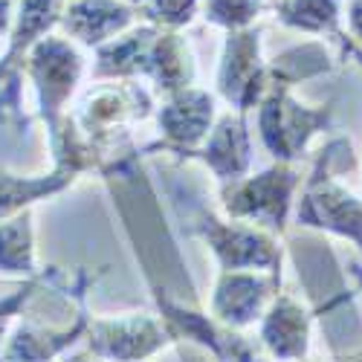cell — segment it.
<instances>
[{
    "label": "cell",
    "instance_id": "obj_9",
    "mask_svg": "<svg viewBox=\"0 0 362 362\" xmlns=\"http://www.w3.org/2000/svg\"><path fill=\"white\" fill-rule=\"evenodd\" d=\"M136 18L139 9L125 0H67L58 26L70 41H78L84 47H102L116 35L128 33Z\"/></svg>",
    "mask_w": 362,
    "mask_h": 362
},
{
    "label": "cell",
    "instance_id": "obj_14",
    "mask_svg": "<svg viewBox=\"0 0 362 362\" xmlns=\"http://www.w3.org/2000/svg\"><path fill=\"white\" fill-rule=\"evenodd\" d=\"M157 33H160V26L142 23V26H131L128 33L116 35L113 41L96 47L93 76L96 78H122V81L145 76L151 44H154Z\"/></svg>",
    "mask_w": 362,
    "mask_h": 362
},
{
    "label": "cell",
    "instance_id": "obj_25",
    "mask_svg": "<svg viewBox=\"0 0 362 362\" xmlns=\"http://www.w3.org/2000/svg\"><path fill=\"white\" fill-rule=\"evenodd\" d=\"M301 362H325V359H301ZM327 362H334V359H327Z\"/></svg>",
    "mask_w": 362,
    "mask_h": 362
},
{
    "label": "cell",
    "instance_id": "obj_3",
    "mask_svg": "<svg viewBox=\"0 0 362 362\" xmlns=\"http://www.w3.org/2000/svg\"><path fill=\"white\" fill-rule=\"evenodd\" d=\"M298 186L301 171L296 168V163H273L258 174H247L235 183L221 186V200L232 221H244L281 235L287 229Z\"/></svg>",
    "mask_w": 362,
    "mask_h": 362
},
{
    "label": "cell",
    "instance_id": "obj_2",
    "mask_svg": "<svg viewBox=\"0 0 362 362\" xmlns=\"http://www.w3.org/2000/svg\"><path fill=\"white\" fill-rule=\"evenodd\" d=\"M334 125V107H310L293 96V87L273 81L258 102V136L276 163H296L308 154L313 136Z\"/></svg>",
    "mask_w": 362,
    "mask_h": 362
},
{
    "label": "cell",
    "instance_id": "obj_6",
    "mask_svg": "<svg viewBox=\"0 0 362 362\" xmlns=\"http://www.w3.org/2000/svg\"><path fill=\"white\" fill-rule=\"evenodd\" d=\"M26 70L33 76L41 99V116L49 131L62 119V107L73 96V90L84 73V58L70 38L47 35L26 52Z\"/></svg>",
    "mask_w": 362,
    "mask_h": 362
},
{
    "label": "cell",
    "instance_id": "obj_16",
    "mask_svg": "<svg viewBox=\"0 0 362 362\" xmlns=\"http://www.w3.org/2000/svg\"><path fill=\"white\" fill-rule=\"evenodd\" d=\"M76 177L70 174H62V171H52L49 177H12V174H0V218L15 212V209L26 206V203H33L44 194H55V192H62L73 183Z\"/></svg>",
    "mask_w": 362,
    "mask_h": 362
},
{
    "label": "cell",
    "instance_id": "obj_23",
    "mask_svg": "<svg viewBox=\"0 0 362 362\" xmlns=\"http://www.w3.org/2000/svg\"><path fill=\"white\" fill-rule=\"evenodd\" d=\"M354 279L362 284V267H354Z\"/></svg>",
    "mask_w": 362,
    "mask_h": 362
},
{
    "label": "cell",
    "instance_id": "obj_8",
    "mask_svg": "<svg viewBox=\"0 0 362 362\" xmlns=\"http://www.w3.org/2000/svg\"><path fill=\"white\" fill-rule=\"evenodd\" d=\"M281 273L255 269H221L212 290V316L226 327H247L261 322L269 301L279 296Z\"/></svg>",
    "mask_w": 362,
    "mask_h": 362
},
{
    "label": "cell",
    "instance_id": "obj_21",
    "mask_svg": "<svg viewBox=\"0 0 362 362\" xmlns=\"http://www.w3.org/2000/svg\"><path fill=\"white\" fill-rule=\"evenodd\" d=\"M15 6H18V0H0V35L9 33V29H12Z\"/></svg>",
    "mask_w": 362,
    "mask_h": 362
},
{
    "label": "cell",
    "instance_id": "obj_18",
    "mask_svg": "<svg viewBox=\"0 0 362 362\" xmlns=\"http://www.w3.org/2000/svg\"><path fill=\"white\" fill-rule=\"evenodd\" d=\"M200 9L212 26H221L226 33H238V29L255 26L269 6L264 0H203Z\"/></svg>",
    "mask_w": 362,
    "mask_h": 362
},
{
    "label": "cell",
    "instance_id": "obj_12",
    "mask_svg": "<svg viewBox=\"0 0 362 362\" xmlns=\"http://www.w3.org/2000/svg\"><path fill=\"white\" fill-rule=\"evenodd\" d=\"M93 348L96 354L116 362H139L165 348L168 334L154 316H125L93 325Z\"/></svg>",
    "mask_w": 362,
    "mask_h": 362
},
{
    "label": "cell",
    "instance_id": "obj_19",
    "mask_svg": "<svg viewBox=\"0 0 362 362\" xmlns=\"http://www.w3.org/2000/svg\"><path fill=\"white\" fill-rule=\"evenodd\" d=\"M203 6V0H145L139 6V18L145 23L160 26V29H174L180 33L183 26H189Z\"/></svg>",
    "mask_w": 362,
    "mask_h": 362
},
{
    "label": "cell",
    "instance_id": "obj_15",
    "mask_svg": "<svg viewBox=\"0 0 362 362\" xmlns=\"http://www.w3.org/2000/svg\"><path fill=\"white\" fill-rule=\"evenodd\" d=\"M279 23L308 35L345 38L342 33V0H276L269 6Z\"/></svg>",
    "mask_w": 362,
    "mask_h": 362
},
{
    "label": "cell",
    "instance_id": "obj_10",
    "mask_svg": "<svg viewBox=\"0 0 362 362\" xmlns=\"http://www.w3.org/2000/svg\"><path fill=\"white\" fill-rule=\"evenodd\" d=\"M313 310L296 296L279 293L261 316V345L279 362H301L310 348Z\"/></svg>",
    "mask_w": 362,
    "mask_h": 362
},
{
    "label": "cell",
    "instance_id": "obj_20",
    "mask_svg": "<svg viewBox=\"0 0 362 362\" xmlns=\"http://www.w3.org/2000/svg\"><path fill=\"white\" fill-rule=\"evenodd\" d=\"M348 29L351 38L362 44V0H348Z\"/></svg>",
    "mask_w": 362,
    "mask_h": 362
},
{
    "label": "cell",
    "instance_id": "obj_11",
    "mask_svg": "<svg viewBox=\"0 0 362 362\" xmlns=\"http://www.w3.org/2000/svg\"><path fill=\"white\" fill-rule=\"evenodd\" d=\"M194 157L203 160V165L221 180V186L247 177L252 168V139L247 128V116L226 110L212 125L203 148Z\"/></svg>",
    "mask_w": 362,
    "mask_h": 362
},
{
    "label": "cell",
    "instance_id": "obj_4",
    "mask_svg": "<svg viewBox=\"0 0 362 362\" xmlns=\"http://www.w3.org/2000/svg\"><path fill=\"white\" fill-rule=\"evenodd\" d=\"M273 84L269 64L261 58V26L226 33L221 67H218V96L229 110L247 116L264 99L267 87Z\"/></svg>",
    "mask_w": 362,
    "mask_h": 362
},
{
    "label": "cell",
    "instance_id": "obj_22",
    "mask_svg": "<svg viewBox=\"0 0 362 362\" xmlns=\"http://www.w3.org/2000/svg\"><path fill=\"white\" fill-rule=\"evenodd\" d=\"M342 44L348 47V55H354V58H356V62H362V52H359L356 47H351V44H348V38H342Z\"/></svg>",
    "mask_w": 362,
    "mask_h": 362
},
{
    "label": "cell",
    "instance_id": "obj_7",
    "mask_svg": "<svg viewBox=\"0 0 362 362\" xmlns=\"http://www.w3.org/2000/svg\"><path fill=\"white\" fill-rule=\"evenodd\" d=\"M215 125V96L200 87H186L165 96L157 110L160 148L174 151L180 157H194L203 148L209 131Z\"/></svg>",
    "mask_w": 362,
    "mask_h": 362
},
{
    "label": "cell",
    "instance_id": "obj_13",
    "mask_svg": "<svg viewBox=\"0 0 362 362\" xmlns=\"http://www.w3.org/2000/svg\"><path fill=\"white\" fill-rule=\"evenodd\" d=\"M194 76H197V67H194L189 41L180 33H174V29H160L154 44H151L145 78L154 81L157 93L171 96L186 87H194Z\"/></svg>",
    "mask_w": 362,
    "mask_h": 362
},
{
    "label": "cell",
    "instance_id": "obj_5",
    "mask_svg": "<svg viewBox=\"0 0 362 362\" xmlns=\"http://www.w3.org/2000/svg\"><path fill=\"white\" fill-rule=\"evenodd\" d=\"M194 232L206 238L221 269H255V273H281V244L273 232L244 221H218L215 215H200Z\"/></svg>",
    "mask_w": 362,
    "mask_h": 362
},
{
    "label": "cell",
    "instance_id": "obj_17",
    "mask_svg": "<svg viewBox=\"0 0 362 362\" xmlns=\"http://www.w3.org/2000/svg\"><path fill=\"white\" fill-rule=\"evenodd\" d=\"M0 269L29 273L33 269V223L21 215L0 226Z\"/></svg>",
    "mask_w": 362,
    "mask_h": 362
},
{
    "label": "cell",
    "instance_id": "obj_1",
    "mask_svg": "<svg viewBox=\"0 0 362 362\" xmlns=\"http://www.w3.org/2000/svg\"><path fill=\"white\" fill-rule=\"evenodd\" d=\"M345 145H351V142L337 136L316 154L310 174L305 177V183H301V200L296 206V221H298V226L345 238L354 247L362 250V200L334 177V163Z\"/></svg>",
    "mask_w": 362,
    "mask_h": 362
},
{
    "label": "cell",
    "instance_id": "obj_24",
    "mask_svg": "<svg viewBox=\"0 0 362 362\" xmlns=\"http://www.w3.org/2000/svg\"><path fill=\"white\" fill-rule=\"evenodd\" d=\"M125 4H131V6H136V9H139V6L145 4V0H125Z\"/></svg>",
    "mask_w": 362,
    "mask_h": 362
}]
</instances>
